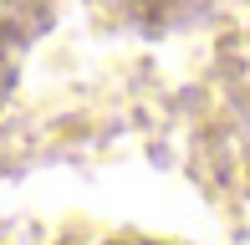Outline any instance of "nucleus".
I'll list each match as a JSON object with an SVG mask.
<instances>
[{
  "mask_svg": "<svg viewBox=\"0 0 250 245\" xmlns=\"http://www.w3.org/2000/svg\"><path fill=\"white\" fill-rule=\"evenodd\" d=\"M112 245H158V240H112Z\"/></svg>",
  "mask_w": 250,
  "mask_h": 245,
  "instance_id": "obj_1",
  "label": "nucleus"
}]
</instances>
